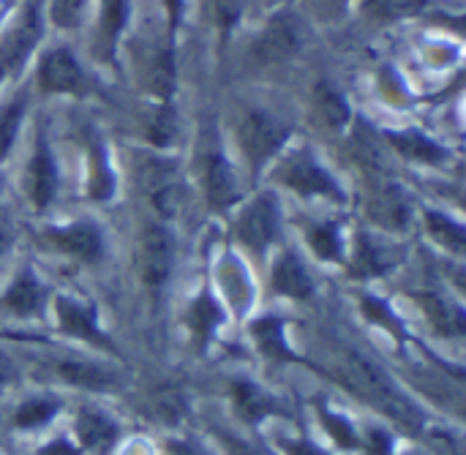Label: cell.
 I'll return each mask as SVG.
<instances>
[{
	"label": "cell",
	"instance_id": "9",
	"mask_svg": "<svg viewBox=\"0 0 466 455\" xmlns=\"http://www.w3.org/2000/svg\"><path fill=\"white\" fill-rule=\"evenodd\" d=\"M30 194H33V202L38 207L49 205L52 197H55V188H57V172H55V161L46 150L44 142H38V150L30 161Z\"/></svg>",
	"mask_w": 466,
	"mask_h": 455
},
{
	"label": "cell",
	"instance_id": "32",
	"mask_svg": "<svg viewBox=\"0 0 466 455\" xmlns=\"http://www.w3.org/2000/svg\"><path fill=\"white\" fill-rule=\"evenodd\" d=\"M322 423H325V429L330 431V437H333L341 448H355V445H358V434H355V429H352V423H350L347 418L322 410Z\"/></svg>",
	"mask_w": 466,
	"mask_h": 455
},
{
	"label": "cell",
	"instance_id": "5",
	"mask_svg": "<svg viewBox=\"0 0 466 455\" xmlns=\"http://www.w3.org/2000/svg\"><path fill=\"white\" fill-rule=\"evenodd\" d=\"M238 235L240 240L254 248V251H265L273 238L279 235V207L270 197H259L254 199L246 213L238 221Z\"/></svg>",
	"mask_w": 466,
	"mask_h": 455
},
{
	"label": "cell",
	"instance_id": "7",
	"mask_svg": "<svg viewBox=\"0 0 466 455\" xmlns=\"http://www.w3.org/2000/svg\"><path fill=\"white\" fill-rule=\"evenodd\" d=\"M38 82L49 93H79L85 85V76H82L79 63L66 49H55L44 57Z\"/></svg>",
	"mask_w": 466,
	"mask_h": 455
},
{
	"label": "cell",
	"instance_id": "46",
	"mask_svg": "<svg viewBox=\"0 0 466 455\" xmlns=\"http://www.w3.org/2000/svg\"><path fill=\"white\" fill-rule=\"evenodd\" d=\"M0 76H3V68H0Z\"/></svg>",
	"mask_w": 466,
	"mask_h": 455
},
{
	"label": "cell",
	"instance_id": "26",
	"mask_svg": "<svg viewBox=\"0 0 466 455\" xmlns=\"http://www.w3.org/2000/svg\"><path fill=\"white\" fill-rule=\"evenodd\" d=\"M128 16V0H104L101 8V30H104V44L112 46L126 25Z\"/></svg>",
	"mask_w": 466,
	"mask_h": 455
},
{
	"label": "cell",
	"instance_id": "21",
	"mask_svg": "<svg viewBox=\"0 0 466 455\" xmlns=\"http://www.w3.org/2000/svg\"><path fill=\"white\" fill-rule=\"evenodd\" d=\"M251 333H254V339H257V344L262 347L265 355H270V358H292V352L287 349V341H284V330H281V325L276 319L254 322Z\"/></svg>",
	"mask_w": 466,
	"mask_h": 455
},
{
	"label": "cell",
	"instance_id": "40",
	"mask_svg": "<svg viewBox=\"0 0 466 455\" xmlns=\"http://www.w3.org/2000/svg\"><path fill=\"white\" fill-rule=\"evenodd\" d=\"M41 455H76V450L66 442V440H55L49 448H44Z\"/></svg>",
	"mask_w": 466,
	"mask_h": 455
},
{
	"label": "cell",
	"instance_id": "38",
	"mask_svg": "<svg viewBox=\"0 0 466 455\" xmlns=\"http://www.w3.org/2000/svg\"><path fill=\"white\" fill-rule=\"evenodd\" d=\"M224 445H227L229 455H265L259 448H254V445H248V442H240V440H235V437H224Z\"/></svg>",
	"mask_w": 466,
	"mask_h": 455
},
{
	"label": "cell",
	"instance_id": "33",
	"mask_svg": "<svg viewBox=\"0 0 466 455\" xmlns=\"http://www.w3.org/2000/svg\"><path fill=\"white\" fill-rule=\"evenodd\" d=\"M210 5V16L213 22L221 27V30H229L238 16H240V8H243V0H208Z\"/></svg>",
	"mask_w": 466,
	"mask_h": 455
},
{
	"label": "cell",
	"instance_id": "31",
	"mask_svg": "<svg viewBox=\"0 0 466 455\" xmlns=\"http://www.w3.org/2000/svg\"><path fill=\"white\" fill-rule=\"evenodd\" d=\"M172 85H175V68H172V55L164 52L156 57V66L150 71V87L158 98H167L172 93Z\"/></svg>",
	"mask_w": 466,
	"mask_h": 455
},
{
	"label": "cell",
	"instance_id": "44",
	"mask_svg": "<svg viewBox=\"0 0 466 455\" xmlns=\"http://www.w3.org/2000/svg\"><path fill=\"white\" fill-rule=\"evenodd\" d=\"M265 3H281V0H265Z\"/></svg>",
	"mask_w": 466,
	"mask_h": 455
},
{
	"label": "cell",
	"instance_id": "6",
	"mask_svg": "<svg viewBox=\"0 0 466 455\" xmlns=\"http://www.w3.org/2000/svg\"><path fill=\"white\" fill-rule=\"evenodd\" d=\"M139 276L147 287H161L172 270V240L161 227H147L139 243Z\"/></svg>",
	"mask_w": 466,
	"mask_h": 455
},
{
	"label": "cell",
	"instance_id": "22",
	"mask_svg": "<svg viewBox=\"0 0 466 455\" xmlns=\"http://www.w3.org/2000/svg\"><path fill=\"white\" fill-rule=\"evenodd\" d=\"M218 322H221V308H218L210 298H199V300L194 303L191 314H188V325H191V330L197 333V339H199V341H208Z\"/></svg>",
	"mask_w": 466,
	"mask_h": 455
},
{
	"label": "cell",
	"instance_id": "23",
	"mask_svg": "<svg viewBox=\"0 0 466 455\" xmlns=\"http://www.w3.org/2000/svg\"><path fill=\"white\" fill-rule=\"evenodd\" d=\"M109 194H112V172H109L101 145H93L90 147V197L106 199Z\"/></svg>",
	"mask_w": 466,
	"mask_h": 455
},
{
	"label": "cell",
	"instance_id": "3",
	"mask_svg": "<svg viewBox=\"0 0 466 455\" xmlns=\"http://www.w3.org/2000/svg\"><path fill=\"white\" fill-rule=\"evenodd\" d=\"M303 46V25L295 14L281 11L276 16H270V22L265 25V30L257 38V57L262 63H281L289 60L292 55H298V49Z\"/></svg>",
	"mask_w": 466,
	"mask_h": 455
},
{
	"label": "cell",
	"instance_id": "20",
	"mask_svg": "<svg viewBox=\"0 0 466 455\" xmlns=\"http://www.w3.org/2000/svg\"><path fill=\"white\" fill-rule=\"evenodd\" d=\"M393 254L377 243H371L366 235L358 240V254H355V270L363 276H374V273H385L393 265Z\"/></svg>",
	"mask_w": 466,
	"mask_h": 455
},
{
	"label": "cell",
	"instance_id": "43",
	"mask_svg": "<svg viewBox=\"0 0 466 455\" xmlns=\"http://www.w3.org/2000/svg\"><path fill=\"white\" fill-rule=\"evenodd\" d=\"M5 379H11V363L0 355V385H3Z\"/></svg>",
	"mask_w": 466,
	"mask_h": 455
},
{
	"label": "cell",
	"instance_id": "28",
	"mask_svg": "<svg viewBox=\"0 0 466 455\" xmlns=\"http://www.w3.org/2000/svg\"><path fill=\"white\" fill-rule=\"evenodd\" d=\"M57 412V404L46 401V399H35V401H27L19 407L16 412V423L22 429H35V426H44L46 420H52Z\"/></svg>",
	"mask_w": 466,
	"mask_h": 455
},
{
	"label": "cell",
	"instance_id": "39",
	"mask_svg": "<svg viewBox=\"0 0 466 455\" xmlns=\"http://www.w3.org/2000/svg\"><path fill=\"white\" fill-rule=\"evenodd\" d=\"M289 455H325L319 448H314L311 442H303V440H295V442H287L284 445Z\"/></svg>",
	"mask_w": 466,
	"mask_h": 455
},
{
	"label": "cell",
	"instance_id": "8",
	"mask_svg": "<svg viewBox=\"0 0 466 455\" xmlns=\"http://www.w3.org/2000/svg\"><path fill=\"white\" fill-rule=\"evenodd\" d=\"M49 240L60 251H66V254H71V257H76L82 262H93V259L101 257V232L96 227H90V224H71V227H63V229H52Z\"/></svg>",
	"mask_w": 466,
	"mask_h": 455
},
{
	"label": "cell",
	"instance_id": "30",
	"mask_svg": "<svg viewBox=\"0 0 466 455\" xmlns=\"http://www.w3.org/2000/svg\"><path fill=\"white\" fill-rule=\"evenodd\" d=\"M22 112H25V104H22V101H11L8 106L0 109V158H3V156L11 150V145H14V136H16Z\"/></svg>",
	"mask_w": 466,
	"mask_h": 455
},
{
	"label": "cell",
	"instance_id": "1",
	"mask_svg": "<svg viewBox=\"0 0 466 455\" xmlns=\"http://www.w3.org/2000/svg\"><path fill=\"white\" fill-rule=\"evenodd\" d=\"M341 377L344 382L369 404H374L377 410H382L388 418L404 423V426H420V410L399 390V385L366 355H347L341 363Z\"/></svg>",
	"mask_w": 466,
	"mask_h": 455
},
{
	"label": "cell",
	"instance_id": "15",
	"mask_svg": "<svg viewBox=\"0 0 466 455\" xmlns=\"http://www.w3.org/2000/svg\"><path fill=\"white\" fill-rule=\"evenodd\" d=\"M371 218L388 229H404L410 221V205L399 191H382L371 202Z\"/></svg>",
	"mask_w": 466,
	"mask_h": 455
},
{
	"label": "cell",
	"instance_id": "29",
	"mask_svg": "<svg viewBox=\"0 0 466 455\" xmlns=\"http://www.w3.org/2000/svg\"><path fill=\"white\" fill-rule=\"evenodd\" d=\"M311 246L322 259H339L341 257V235L336 224H322L311 232Z\"/></svg>",
	"mask_w": 466,
	"mask_h": 455
},
{
	"label": "cell",
	"instance_id": "10",
	"mask_svg": "<svg viewBox=\"0 0 466 455\" xmlns=\"http://www.w3.org/2000/svg\"><path fill=\"white\" fill-rule=\"evenodd\" d=\"M208 199L216 207H229L238 199V177L229 161L221 158L218 153H213L208 161Z\"/></svg>",
	"mask_w": 466,
	"mask_h": 455
},
{
	"label": "cell",
	"instance_id": "18",
	"mask_svg": "<svg viewBox=\"0 0 466 455\" xmlns=\"http://www.w3.org/2000/svg\"><path fill=\"white\" fill-rule=\"evenodd\" d=\"M60 377L76 388H87V390H106L115 377L101 369V366H90V363H60Z\"/></svg>",
	"mask_w": 466,
	"mask_h": 455
},
{
	"label": "cell",
	"instance_id": "4",
	"mask_svg": "<svg viewBox=\"0 0 466 455\" xmlns=\"http://www.w3.org/2000/svg\"><path fill=\"white\" fill-rule=\"evenodd\" d=\"M281 180L300 191L303 197H333V199H341V188L336 186V180L306 153H295L284 161L281 167Z\"/></svg>",
	"mask_w": 466,
	"mask_h": 455
},
{
	"label": "cell",
	"instance_id": "35",
	"mask_svg": "<svg viewBox=\"0 0 466 455\" xmlns=\"http://www.w3.org/2000/svg\"><path fill=\"white\" fill-rule=\"evenodd\" d=\"M172 134H175V117H172L169 106H161L158 115H156L153 123H150V136H153L156 145L164 147V145L172 142Z\"/></svg>",
	"mask_w": 466,
	"mask_h": 455
},
{
	"label": "cell",
	"instance_id": "13",
	"mask_svg": "<svg viewBox=\"0 0 466 455\" xmlns=\"http://www.w3.org/2000/svg\"><path fill=\"white\" fill-rule=\"evenodd\" d=\"M314 104L319 117L330 126V128H341L350 120V104L341 96V90H336L330 82H319L314 87Z\"/></svg>",
	"mask_w": 466,
	"mask_h": 455
},
{
	"label": "cell",
	"instance_id": "16",
	"mask_svg": "<svg viewBox=\"0 0 466 455\" xmlns=\"http://www.w3.org/2000/svg\"><path fill=\"white\" fill-rule=\"evenodd\" d=\"M57 317L66 333L79 336V339H90V341H104V336L96 328V319L87 308L71 303V300H57Z\"/></svg>",
	"mask_w": 466,
	"mask_h": 455
},
{
	"label": "cell",
	"instance_id": "11",
	"mask_svg": "<svg viewBox=\"0 0 466 455\" xmlns=\"http://www.w3.org/2000/svg\"><path fill=\"white\" fill-rule=\"evenodd\" d=\"M273 284H276V289L281 292V295H287V298H309L311 295V278H309V273H306V268L298 262V257H292V254H287V257H281V262L276 265V270H273Z\"/></svg>",
	"mask_w": 466,
	"mask_h": 455
},
{
	"label": "cell",
	"instance_id": "19",
	"mask_svg": "<svg viewBox=\"0 0 466 455\" xmlns=\"http://www.w3.org/2000/svg\"><path fill=\"white\" fill-rule=\"evenodd\" d=\"M232 390H235V404H238V410H240V415L246 420L257 423V420H262L265 415L273 412V399H268L257 385H251V382H235Z\"/></svg>",
	"mask_w": 466,
	"mask_h": 455
},
{
	"label": "cell",
	"instance_id": "37",
	"mask_svg": "<svg viewBox=\"0 0 466 455\" xmlns=\"http://www.w3.org/2000/svg\"><path fill=\"white\" fill-rule=\"evenodd\" d=\"M369 450H371V455H390L393 442L385 431H371L369 434Z\"/></svg>",
	"mask_w": 466,
	"mask_h": 455
},
{
	"label": "cell",
	"instance_id": "2",
	"mask_svg": "<svg viewBox=\"0 0 466 455\" xmlns=\"http://www.w3.org/2000/svg\"><path fill=\"white\" fill-rule=\"evenodd\" d=\"M287 139V126L268 112H248L240 123V145L246 158L259 169Z\"/></svg>",
	"mask_w": 466,
	"mask_h": 455
},
{
	"label": "cell",
	"instance_id": "25",
	"mask_svg": "<svg viewBox=\"0 0 466 455\" xmlns=\"http://www.w3.org/2000/svg\"><path fill=\"white\" fill-rule=\"evenodd\" d=\"M429 0H366V11L377 19H401L418 14Z\"/></svg>",
	"mask_w": 466,
	"mask_h": 455
},
{
	"label": "cell",
	"instance_id": "17",
	"mask_svg": "<svg viewBox=\"0 0 466 455\" xmlns=\"http://www.w3.org/2000/svg\"><path fill=\"white\" fill-rule=\"evenodd\" d=\"M388 139L399 147V153H404V156H410V158L429 161V164L445 158V150H442L440 145H434L431 139H426L420 131H401V134L390 131Z\"/></svg>",
	"mask_w": 466,
	"mask_h": 455
},
{
	"label": "cell",
	"instance_id": "42",
	"mask_svg": "<svg viewBox=\"0 0 466 455\" xmlns=\"http://www.w3.org/2000/svg\"><path fill=\"white\" fill-rule=\"evenodd\" d=\"M169 5V19H172V27H177L180 22V8H183V0H167Z\"/></svg>",
	"mask_w": 466,
	"mask_h": 455
},
{
	"label": "cell",
	"instance_id": "14",
	"mask_svg": "<svg viewBox=\"0 0 466 455\" xmlns=\"http://www.w3.org/2000/svg\"><path fill=\"white\" fill-rule=\"evenodd\" d=\"M41 300H44V289H41V284L35 281L33 273H22L11 284L5 298H3L5 308H11L14 314H33V311H38Z\"/></svg>",
	"mask_w": 466,
	"mask_h": 455
},
{
	"label": "cell",
	"instance_id": "45",
	"mask_svg": "<svg viewBox=\"0 0 466 455\" xmlns=\"http://www.w3.org/2000/svg\"><path fill=\"white\" fill-rule=\"evenodd\" d=\"M0 248H3V240H0Z\"/></svg>",
	"mask_w": 466,
	"mask_h": 455
},
{
	"label": "cell",
	"instance_id": "41",
	"mask_svg": "<svg viewBox=\"0 0 466 455\" xmlns=\"http://www.w3.org/2000/svg\"><path fill=\"white\" fill-rule=\"evenodd\" d=\"M172 453L175 455H205L202 450H197L194 445H188V442H175V445H172Z\"/></svg>",
	"mask_w": 466,
	"mask_h": 455
},
{
	"label": "cell",
	"instance_id": "34",
	"mask_svg": "<svg viewBox=\"0 0 466 455\" xmlns=\"http://www.w3.org/2000/svg\"><path fill=\"white\" fill-rule=\"evenodd\" d=\"M87 0H52V19L60 27H74Z\"/></svg>",
	"mask_w": 466,
	"mask_h": 455
},
{
	"label": "cell",
	"instance_id": "24",
	"mask_svg": "<svg viewBox=\"0 0 466 455\" xmlns=\"http://www.w3.org/2000/svg\"><path fill=\"white\" fill-rule=\"evenodd\" d=\"M426 306H429V314H431V319H434V325H437L440 330L453 333V336H459V333L464 330V314H461V308H456L453 303L440 300V298H429Z\"/></svg>",
	"mask_w": 466,
	"mask_h": 455
},
{
	"label": "cell",
	"instance_id": "27",
	"mask_svg": "<svg viewBox=\"0 0 466 455\" xmlns=\"http://www.w3.org/2000/svg\"><path fill=\"white\" fill-rule=\"evenodd\" d=\"M429 229H431V235H434L442 246H448V248H453V251H464L466 235L456 221H451V218H445V216H440V213H429Z\"/></svg>",
	"mask_w": 466,
	"mask_h": 455
},
{
	"label": "cell",
	"instance_id": "12",
	"mask_svg": "<svg viewBox=\"0 0 466 455\" xmlns=\"http://www.w3.org/2000/svg\"><path fill=\"white\" fill-rule=\"evenodd\" d=\"M76 434L79 440L90 448V450H106L115 437H117V429L115 423L101 415V412H93V410H85L76 420Z\"/></svg>",
	"mask_w": 466,
	"mask_h": 455
},
{
	"label": "cell",
	"instance_id": "36",
	"mask_svg": "<svg viewBox=\"0 0 466 455\" xmlns=\"http://www.w3.org/2000/svg\"><path fill=\"white\" fill-rule=\"evenodd\" d=\"M363 308H366V314L374 319V322H382V325H388V328H396V319H393V314H390V308L382 303V300H374V298H366V303H363Z\"/></svg>",
	"mask_w": 466,
	"mask_h": 455
}]
</instances>
